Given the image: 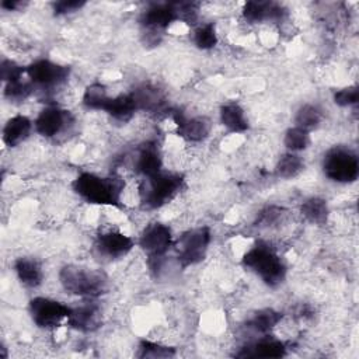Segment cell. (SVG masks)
I'll use <instances>...</instances> for the list:
<instances>
[{
	"instance_id": "cell-32",
	"label": "cell",
	"mask_w": 359,
	"mask_h": 359,
	"mask_svg": "<svg viewBox=\"0 0 359 359\" xmlns=\"http://www.w3.org/2000/svg\"><path fill=\"white\" fill-rule=\"evenodd\" d=\"M332 100L341 108L355 107L359 100V88L358 86H348V87L339 88L334 93Z\"/></svg>"
},
{
	"instance_id": "cell-1",
	"label": "cell",
	"mask_w": 359,
	"mask_h": 359,
	"mask_svg": "<svg viewBox=\"0 0 359 359\" xmlns=\"http://www.w3.org/2000/svg\"><path fill=\"white\" fill-rule=\"evenodd\" d=\"M123 188L125 182L121 177L91 171H83L72 181V189L79 198L100 206H121Z\"/></svg>"
},
{
	"instance_id": "cell-14",
	"label": "cell",
	"mask_w": 359,
	"mask_h": 359,
	"mask_svg": "<svg viewBox=\"0 0 359 359\" xmlns=\"http://www.w3.org/2000/svg\"><path fill=\"white\" fill-rule=\"evenodd\" d=\"M133 171L142 178L151 177L163 170V156L160 147L153 140H146L139 144L132 158Z\"/></svg>"
},
{
	"instance_id": "cell-34",
	"label": "cell",
	"mask_w": 359,
	"mask_h": 359,
	"mask_svg": "<svg viewBox=\"0 0 359 359\" xmlns=\"http://www.w3.org/2000/svg\"><path fill=\"white\" fill-rule=\"evenodd\" d=\"M84 6H86V1H83V0H57V1L50 3L52 11L56 17L73 14V13L81 10Z\"/></svg>"
},
{
	"instance_id": "cell-28",
	"label": "cell",
	"mask_w": 359,
	"mask_h": 359,
	"mask_svg": "<svg viewBox=\"0 0 359 359\" xmlns=\"http://www.w3.org/2000/svg\"><path fill=\"white\" fill-rule=\"evenodd\" d=\"M109 97L111 95L108 94L107 87L100 81H94L90 86H87V88L84 90L81 97V104L87 109L102 111Z\"/></svg>"
},
{
	"instance_id": "cell-15",
	"label": "cell",
	"mask_w": 359,
	"mask_h": 359,
	"mask_svg": "<svg viewBox=\"0 0 359 359\" xmlns=\"http://www.w3.org/2000/svg\"><path fill=\"white\" fill-rule=\"evenodd\" d=\"M102 313L93 299H84V302L76 307H70V314L66 325L80 332H94L101 327Z\"/></svg>"
},
{
	"instance_id": "cell-6",
	"label": "cell",
	"mask_w": 359,
	"mask_h": 359,
	"mask_svg": "<svg viewBox=\"0 0 359 359\" xmlns=\"http://www.w3.org/2000/svg\"><path fill=\"white\" fill-rule=\"evenodd\" d=\"M212 243V231L208 226H199L184 231L174 240L177 261L181 268H188L202 262Z\"/></svg>"
},
{
	"instance_id": "cell-19",
	"label": "cell",
	"mask_w": 359,
	"mask_h": 359,
	"mask_svg": "<svg viewBox=\"0 0 359 359\" xmlns=\"http://www.w3.org/2000/svg\"><path fill=\"white\" fill-rule=\"evenodd\" d=\"M34 130V121L27 115L17 114L10 116L1 130L3 143L7 147H17L25 142Z\"/></svg>"
},
{
	"instance_id": "cell-5",
	"label": "cell",
	"mask_w": 359,
	"mask_h": 359,
	"mask_svg": "<svg viewBox=\"0 0 359 359\" xmlns=\"http://www.w3.org/2000/svg\"><path fill=\"white\" fill-rule=\"evenodd\" d=\"M321 168L330 181L352 184L359 177V157L349 146L337 144L324 153Z\"/></svg>"
},
{
	"instance_id": "cell-3",
	"label": "cell",
	"mask_w": 359,
	"mask_h": 359,
	"mask_svg": "<svg viewBox=\"0 0 359 359\" xmlns=\"http://www.w3.org/2000/svg\"><path fill=\"white\" fill-rule=\"evenodd\" d=\"M59 283L70 294L95 300L105 293L108 275L98 268L67 264L59 271Z\"/></svg>"
},
{
	"instance_id": "cell-13",
	"label": "cell",
	"mask_w": 359,
	"mask_h": 359,
	"mask_svg": "<svg viewBox=\"0 0 359 359\" xmlns=\"http://www.w3.org/2000/svg\"><path fill=\"white\" fill-rule=\"evenodd\" d=\"M171 118L175 123L178 136L187 142L199 143V142H203L210 135L212 123L206 116H202V115L188 116L184 112L177 109V111H172Z\"/></svg>"
},
{
	"instance_id": "cell-18",
	"label": "cell",
	"mask_w": 359,
	"mask_h": 359,
	"mask_svg": "<svg viewBox=\"0 0 359 359\" xmlns=\"http://www.w3.org/2000/svg\"><path fill=\"white\" fill-rule=\"evenodd\" d=\"M130 93L139 111H146L150 114H161L167 111V98L156 86L144 83L137 86Z\"/></svg>"
},
{
	"instance_id": "cell-25",
	"label": "cell",
	"mask_w": 359,
	"mask_h": 359,
	"mask_svg": "<svg viewBox=\"0 0 359 359\" xmlns=\"http://www.w3.org/2000/svg\"><path fill=\"white\" fill-rule=\"evenodd\" d=\"M294 126H299L304 130L311 132L313 129H317L323 121V111L310 102L302 104L297 111L294 112Z\"/></svg>"
},
{
	"instance_id": "cell-33",
	"label": "cell",
	"mask_w": 359,
	"mask_h": 359,
	"mask_svg": "<svg viewBox=\"0 0 359 359\" xmlns=\"http://www.w3.org/2000/svg\"><path fill=\"white\" fill-rule=\"evenodd\" d=\"M25 73V66L18 65L17 62L11 60V59H3L1 65H0V77L3 80V83H8L17 79L24 77Z\"/></svg>"
},
{
	"instance_id": "cell-12",
	"label": "cell",
	"mask_w": 359,
	"mask_h": 359,
	"mask_svg": "<svg viewBox=\"0 0 359 359\" xmlns=\"http://www.w3.org/2000/svg\"><path fill=\"white\" fill-rule=\"evenodd\" d=\"M136 241L121 230H107L100 233L94 240V252L105 261H116L126 257Z\"/></svg>"
},
{
	"instance_id": "cell-17",
	"label": "cell",
	"mask_w": 359,
	"mask_h": 359,
	"mask_svg": "<svg viewBox=\"0 0 359 359\" xmlns=\"http://www.w3.org/2000/svg\"><path fill=\"white\" fill-rule=\"evenodd\" d=\"M243 18L250 24H259L265 21L279 22L287 15V10L276 1H247L241 8Z\"/></svg>"
},
{
	"instance_id": "cell-35",
	"label": "cell",
	"mask_w": 359,
	"mask_h": 359,
	"mask_svg": "<svg viewBox=\"0 0 359 359\" xmlns=\"http://www.w3.org/2000/svg\"><path fill=\"white\" fill-rule=\"evenodd\" d=\"M282 216V209L276 206H268L258 215V222L262 223V226H271Z\"/></svg>"
},
{
	"instance_id": "cell-31",
	"label": "cell",
	"mask_w": 359,
	"mask_h": 359,
	"mask_svg": "<svg viewBox=\"0 0 359 359\" xmlns=\"http://www.w3.org/2000/svg\"><path fill=\"white\" fill-rule=\"evenodd\" d=\"M175 355V348L168 346V345H163L158 342H153L149 339H142L137 345V352L136 356L137 358H151V359H157V358H171Z\"/></svg>"
},
{
	"instance_id": "cell-24",
	"label": "cell",
	"mask_w": 359,
	"mask_h": 359,
	"mask_svg": "<svg viewBox=\"0 0 359 359\" xmlns=\"http://www.w3.org/2000/svg\"><path fill=\"white\" fill-rule=\"evenodd\" d=\"M302 216L313 224H324L330 216V208L325 199L320 196L307 198L300 205Z\"/></svg>"
},
{
	"instance_id": "cell-10",
	"label": "cell",
	"mask_w": 359,
	"mask_h": 359,
	"mask_svg": "<svg viewBox=\"0 0 359 359\" xmlns=\"http://www.w3.org/2000/svg\"><path fill=\"white\" fill-rule=\"evenodd\" d=\"M76 123L74 115L59 105H48L34 119V130L45 139H56L67 135Z\"/></svg>"
},
{
	"instance_id": "cell-11",
	"label": "cell",
	"mask_w": 359,
	"mask_h": 359,
	"mask_svg": "<svg viewBox=\"0 0 359 359\" xmlns=\"http://www.w3.org/2000/svg\"><path fill=\"white\" fill-rule=\"evenodd\" d=\"M137 245L147 255L149 261L164 258L174 245L172 230L161 222H151L142 230Z\"/></svg>"
},
{
	"instance_id": "cell-20",
	"label": "cell",
	"mask_w": 359,
	"mask_h": 359,
	"mask_svg": "<svg viewBox=\"0 0 359 359\" xmlns=\"http://www.w3.org/2000/svg\"><path fill=\"white\" fill-rule=\"evenodd\" d=\"M13 271L20 280V283L25 287L35 289L43 282V269L42 265L31 257H20L13 264Z\"/></svg>"
},
{
	"instance_id": "cell-16",
	"label": "cell",
	"mask_w": 359,
	"mask_h": 359,
	"mask_svg": "<svg viewBox=\"0 0 359 359\" xmlns=\"http://www.w3.org/2000/svg\"><path fill=\"white\" fill-rule=\"evenodd\" d=\"M287 346L279 338L271 334L255 337V339L247 342L236 353L238 358H282L286 355Z\"/></svg>"
},
{
	"instance_id": "cell-30",
	"label": "cell",
	"mask_w": 359,
	"mask_h": 359,
	"mask_svg": "<svg viewBox=\"0 0 359 359\" xmlns=\"http://www.w3.org/2000/svg\"><path fill=\"white\" fill-rule=\"evenodd\" d=\"M35 91L34 84L29 81V79L27 77V74L21 79L4 83L3 87V94L7 100L13 101V102H21L25 101L32 93Z\"/></svg>"
},
{
	"instance_id": "cell-26",
	"label": "cell",
	"mask_w": 359,
	"mask_h": 359,
	"mask_svg": "<svg viewBox=\"0 0 359 359\" xmlns=\"http://www.w3.org/2000/svg\"><path fill=\"white\" fill-rule=\"evenodd\" d=\"M191 41L194 46L201 50L213 49L219 42L216 25L213 22H203V24L195 25L191 35Z\"/></svg>"
},
{
	"instance_id": "cell-4",
	"label": "cell",
	"mask_w": 359,
	"mask_h": 359,
	"mask_svg": "<svg viewBox=\"0 0 359 359\" xmlns=\"http://www.w3.org/2000/svg\"><path fill=\"white\" fill-rule=\"evenodd\" d=\"M182 188L184 177L181 174L161 170L151 177L142 178L137 191L146 209H160L177 198Z\"/></svg>"
},
{
	"instance_id": "cell-27",
	"label": "cell",
	"mask_w": 359,
	"mask_h": 359,
	"mask_svg": "<svg viewBox=\"0 0 359 359\" xmlns=\"http://www.w3.org/2000/svg\"><path fill=\"white\" fill-rule=\"evenodd\" d=\"M304 168V161L303 158L299 156V153H292V151H286L283 153L275 165V171L278 174V177L285 178V180H290L297 177Z\"/></svg>"
},
{
	"instance_id": "cell-2",
	"label": "cell",
	"mask_w": 359,
	"mask_h": 359,
	"mask_svg": "<svg viewBox=\"0 0 359 359\" xmlns=\"http://www.w3.org/2000/svg\"><path fill=\"white\" fill-rule=\"evenodd\" d=\"M241 265L252 272L269 287H278L283 283L287 266L279 252L268 241H255L243 255Z\"/></svg>"
},
{
	"instance_id": "cell-36",
	"label": "cell",
	"mask_w": 359,
	"mask_h": 359,
	"mask_svg": "<svg viewBox=\"0 0 359 359\" xmlns=\"http://www.w3.org/2000/svg\"><path fill=\"white\" fill-rule=\"evenodd\" d=\"M27 3L25 1H21V0H3L0 3V7L6 11H17L20 8H24Z\"/></svg>"
},
{
	"instance_id": "cell-29",
	"label": "cell",
	"mask_w": 359,
	"mask_h": 359,
	"mask_svg": "<svg viewBox=\"0 0 359 359\" xmlns=\"http://www.w3.org/2000/svg\"><path fill=\"white\" fill-rule=\"evenodd\" d=\"M311 136L309 130H304L299 126H290L283 133V146L286 151L300 153L310 147Z\"/></svg>"
},
{
	"instance_id": "cell-8",
	"label": "cell",
	"mask_w": 359,
	"mask_h": 359,
	"mask_svg": "<svg viewBox=\"0 0 359 359\" xmlns=\"http://www.w3.org/2000/svg\"><path fill=\"white\" fill-rule=\"evenodd\" d=\"M32 323L42 330H53L67 323L70 306L46 296H35L28 303Z\"/></svg>"
},
{
	"instance_id": "cell-21",
	"label": "cell",
	"mask_w": 359,
	"mask_h": 359,
	"mask_svg": "<svg viewBox=\"0 0 359 359\" xmlns=\"http://www.w3.org/2000/svg\"><path fill=\"white\" fill-rule=\"evenodd\" d=\"M219 121L230 133H244L250 129V122L244 108L234 101L226 102L219 109Z\"/></svg>"
},
{
	"instance_id": "cell-9",
	"label": "cell",
	"mask_w": 359,
	"mask_h": 359,
	"mask_svg": "<svg viewBox=\"0 0 359 359\" xmlns=\"http://www.w3.org/2000/svg\"><path fill=\"white\" fill-rule=\"evenodd\" d=\"M70 66L41 57L25 66V73L35 88L53 90L63 86L70 77Z\"/></svg>"
},
{
	"instance_id": "cell-7",
	"label": "cell",
	"mask_w": 359,
	"mask_h": 359,
	"mask_svg": "<svg viewBox=\"0 0 359 359\" xmlns=\"http://www.w3.org/2000/svg\"><path fill=\"white\" fill-rule=\"evenodd\" d=\"M177 21H180V15L175 3H150L137 18L147 42L153 38L154 43H158L163 32Z\"/></svg>"
},
{
	"instance_id": "cell-23",
	"label": "cell",
	"mask_w": 359,
	"mask_h": 359,
	"mask_svg": "<svg viewBox=\"0 0 359 359\" xmlns=\"http://www.w3.org/2000/svg\"><path fill=\"white\" fill-rule=\"evenodd\" d=\"M282 313L273 309H261L255 311L245 323L247 330L254 332L257 337L271 334L272 330L282 321Z\"/></svg>"
},
{
	"instance_id": "cell-22",
	"label": "cell",
	"mask_w": 359,
	"mask_h": 359,
	"mask_svg": "<svg viewBox=\"0 0 359 359\" xmlns=\"http://www.w3.org/2000/svg\"><path fill=\"white\" fill-rule=\"evenodd\" d=\"M116 122H128L139 111L132 93L111 95L102 109Z\"/></svg>"
}]
</instances>
